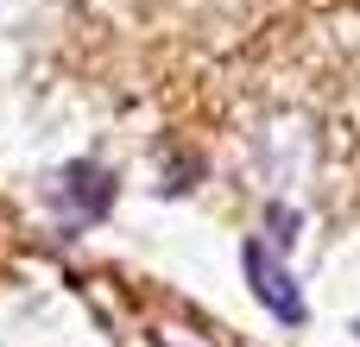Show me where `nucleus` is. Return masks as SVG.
<instances>
[{
  "mask_svg": "<svg viewBox=\"0 0 360 347\" xmlns=\"http://www.w3.org/2000/svg\"><path fill=\"white\" fill-rule=\"evenodd\" d=\"M240 266H247V284H253V297L266 303V316H278L285 329H297V322H304V291H297V278L278 266V253H266V240H247V247H240Z\"/></svg>",
  "mask_w": 360,
  "mask_h": 347,
  "instance_id": "nucleus-1",
  "label": "nucleus"
},
{
  "mask_svg": "<svg viewBox=\"0 0 360 347\" xmlns=\"http://www.w3.org/2000/svg\"><path fill=\"white\" fill-rule=\"evenodd\" d=\"M70 196H82V215H89V221L108 209V190H95V171H89V164H76V171H70Z\"/></svg>",
  "mask_w": 360,
  "mask_h": 347,
  "instance_id": "nucleus-2",
  "label": "nucleus"
},
{
  "mask_svg": "<svg viewBox=\"0 0 360 347\" xmlns=\"http://www.w3.org/2000/svg\"><path fill=\"white\" fill-rule=\"evenodd\" d=\"M354 335H360V322H354Z\"/></svg>",
  "mask_w": 360,
  "mask_h": 347,
  "instance_id": "nucleus-3",
  "label": "nucleus"
}]
</instances>
